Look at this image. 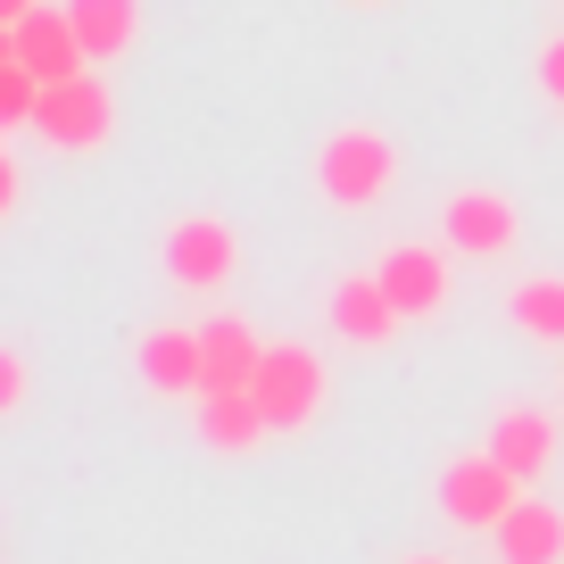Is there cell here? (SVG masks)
Listing matches in <instances>:
<instances>
[{"mask_svg":"<svg viewBox=\"0 0 564 564\" xmlns=\"http://www.w3.org/2000/svg\"><path fill=\"white\" fill-rule=\"evenodd\" d=\"M390 183H399V150H390L382 124H340L316 150V192L333 199V208H373Z\"/></svg>","mask_w":564,"mask_h":564,"instance_id":"6da1fadb","label":"cell"},{"mask_svg":"<svg viewBox=\"0 0 564 564\" xmlns=\"http://www.w3.org/2000/svg\"><path fill=\"white\" fill-rule=\"evenodd\" d=\"M258 406H265V423L274 432H307V423L324 415V357L307 349V340H265V366H258Z\"/></svg>","mask_w":564,"mask_h":564,"instance_id":"7a4b0ae2","label":"cell"},{"mask_svg":"<svg viewBox=\"0 0 564 564\" xmlns=\"http://www.w3.org/2000/svg\"><path fill=\"white\" fill-rule=\"evenodd\" d=\"M514 507H523V481H514L490 448H474V457H457V465L441 474V514H448L457 531H498Z\"/></svg>","mask_w":564,"mask_h":564,"instance_id":"3957f363","label":"cell"},{"mask_svg":"<svg viewBox=\"0 0 564 564\" xmlns=\"http://www.w3.org/2000/svg\"><path fill=\"white\" fill-rule=\"evenodd\" d=\"M34 133L51 141V150H100V141L117 133V91H108L91 67H84V75H67V84L42 91Z\"/></svg>","mask_w":564,"mask_h":564,"instance_id":"277c9868","label":"cell"},{"mask_svg":"<svg viewBox=\"0 0 564 564\" xmlns=\"http://www.w3.org/2000/svg\"><path fill=\"white\" fill-rule=\"evenodd\" d=\"M441 241L490 265V258H507V249L523 241V208H514L507 192H490V183H465V192H448V208H441Z\"/></svg>","mask_w":564,"mask_h":564,"instance_id":"5b68a950","label":"cell"},{"mask_svg":"<svg viewBox=\"0 0 564 564\" xmlns=\"http://www.w3.org/2000/svg\"><path fill=\"white\" fill-rule=\"evenodd\" d=\"M232 265H241V232L225 216H175L166 225V274L183 291H225Z\"/></svg>","mask_w":564,"mask_h":564,"instance_id":"8992f818","label":"cell"},{"mask_svg":"<svg viewBox=\"0 0 564 564\" xmlns=\"http://www.w3.org/2000/svg\"><path fill=\"white\" fill-rule=\"evenodd\" d=\"M0 51L9 58H25V67L42 75V84H67V75H84L91 67V51H84V34H75V18H67V0H42L34 18H18V25H0Z\"/></svg>","mask_w":564,"mask_h":564,"instance_id":"52a82bcc","label":"cell"},{"mask_svg":"<svg viewBox=\"0 0 564 564\" xmlns=\"http://www.w3.org/2000/svg\"><path fill=\"white\" fill-rule=\"evenodd\" d=\"M373 274H382V291L399 300L406 324L441 316V300H448V241H390Z\"/></svg>","mask_w":564,"mask_h":564,"instance_id":"ba28073f","label":"cell"},{"mask_svg":"<svg viewBox=\"0 0 564 564\" xmlns=\"http://www.w3.org/2000/svg\"><path fill=\"white\" fill-rule=\"evenodd\" d=\"M141 382L159 390V399H199L208 390V357H199V324H159V333L141 340Z\"/></svg>","mask_w":564,"mask_h":564,"instance_id":"9c48e42d","label":"cell"},{"mask_svg":"<svg viewBox=\"0 0 564 564\" xmlns=\"http://www.w3.org/2000/svg\"><path fill=\"white\" fill-rule=\"evenodd\" d=\"M481 448L531 490V481L556 465V415H547V406H498V423H490V441H481Z\"/></svg>","mask_w":564,"mask_h":564,"instance_id":"30bf717a","label":"cell"},{"mask_svg":"<svg viewBox=\"0 0 564 564\" xmlns=\"http://www.w3.org/2000/svg\"><path fill=\"white\" fill-rule=\"evenodd\" d=\"M324 316H333V333H340V340H357V349H382V340L406 324V316H399V300L382 291V274H349V282H333Z\"/></svg>","mask_w":564,"mask_h":564,"instance_id":"8fae6325","label":"cell"},{"mask_svg":"<svg viewBox=\"0 0 564 564\" xmlns=\"http://www.w3.org/2000/svg\"><path fill=\"white\" fill-rule=\"evenodd\" d=\"M192 415H199V448H216V457H241V448H258L265 432H274L258 390H199Z\"/></svg>","mask_w":564,"mask_h":564,"instance_id":"7c38bea8","label":"cell"},{"mask_svg":"<svg viewBox=\"0 0 564 564\" xmlns=\"http://www.w3.org/2000/svg\"><path fill=\"white\" fill-rule=\"evenodd\" d=\"M490 540H498V564H564V507L523 490V507H514Z\"/></svg>","mask_w":564,"mask_h":564,"instance_id":"4fadbf2b","label":"cell"},{"mask_svg":"<svg viewBox=\"0 0 564 564\" xmlns=\"http://www.w3.org/2000/svg\"><path fill=\"white\" fill-rule=\"evenodd\" d=\"M199 357H208V390H249L265 366V340L241 316H208L199 324Z\"/></svg>","mask_w":564,"mask_h":564,"instance_id":"5bb4252c","label":"cell"},{"mask_svg":"<svg viewBox=\"0 0 564 564\" xmlns=\"http://www.w3.org/2000/svg\"><path fill=\"white\" fill-rule=\"evenodd\" d=\"M75 34H84L91 67H108V58H133L141 42V0H67Z\"/></svg>","mask_w":564,"mask_h":564,"instance_id":"9a60e30c","label":"cell"},{"mask_svg":"<svg viewBox=\"0 0 564 564\" xmlns=\"http://www.w3.org/2000/svg\"><path fill=\"white\" fill-rule=\"evenodd\" d=\"M507 316L523 324L531 340H564V274H531V282H514Z\"/></svg>","mask_w":564,"mask_h":564,"instance_id":"2e32d148","label":"cell"},{"mask_svg":"<svg viewBox=\"0 0 564 564\" xmlns=\"http://www.w3.org/2000/svg\"><path fill=\"white\" fill-rule=\"evenodd\" d=\"M42 91H51V84H42L25 58L0 51V124H34V117H42Z\"/></svg>","mask_w":564,"mask_h":564,"instance_id":"e0dca14e","label":"cell"},{"mask_svg":"<svg viewBox=\"0 0 564 564\" xmlns=\"http://www.w3.org/2000/svg\"><path fill=\"white\" fill-rule=\"evenodd\" d=\"M0 406H9V415L25 406V357L18 349H0Z\"/></svg>","mask_w":564,"mask_h":564,"instance_id":"ac0fdd59","label":"cell"},{"mask_svg":"<svg viewBox=\"0 0 564 564\" xmlns=\"http://www.w3.org/2000/svg\"><path fill=\"white\" fill-rule=\"evenodd\" d=\"M540 91H547V100L564 108V34H556V42L540 51Z\"/></svg>","mask_w":564,"mask_h":564,"instance_id":"d6986e66","label":"cell"},{"mask_svg":"<svg viewBox=\"0 0 564 564\" xmlns=\"http://www.w3.org/2000/svg\"><path fill=\"white\" fill-rule=\"evenodd\" d=\"M42 0H0V25H18V18H34Z\"/></svg>","mask_w":564,"mask_h":564,"instance_id":"ffe728a7","label":"cell"},{"mask_svg":"<svg viewBox=\"0 0 564 564\" xmlns=\"http://www.w3.org/2000/svg\"><path fill=\"white\" fill-rule=\"evenodd\" d=\"M399 564H448V556H399Z\"/></svg>","mask_w":564,"mask_h":564,"instance_id":"44dd1931","label":"cell"}]
</instances>
